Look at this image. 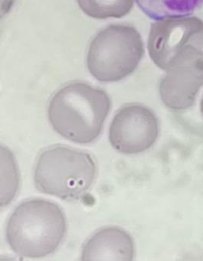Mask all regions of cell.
<instances>
[{
  "label": "cell",
  "instance_id": "obj_2",
  "mask_svg": "<svg viewBox=\"0 0 203 261\" xmlns=\"http://www.w3.org/2000/svg\"><path fill=\"white\" fill-rule=\"evenodd\" d=\"M66 233L62 209L41 198L19 204L7 223V239L12 250L21 256L41 258L53 253Z\"/></svg>",
  "mask_w": 203,
  "mask_h": 261
},
{
  "label": "cell",
  "instance_id": "obj_4",
  "mask_svg": "<svg viewBox=\"0 0 203 261\" xmlns=\"http://www.w3.org/2000/svg\"><path fill=\"white\" fill-rule=\"evenodd\" d=\"M143 54V39L134 27L111 25L99 32L91 42L87 67L100 82H119L135 71Z\"/></svg>",
  "mask_w": 203,
  "mask_h": 261
},
{
  "label": "cell",
  "instance_id": "obj_6",
  "mask_svg": "<svg viewBox=\"0 0 203 261\" xmlns=\"http://www.w3.org/2000/svg\"><path fill=\"white\" fill-rule=\"evenodd\" d=\"M160 83L162 101L169 109L183 111L190 108L203 86V51L189 47L169 65Z\"/></svg>",
  "mask_w": 203,
  "mask_h": 261
},
{
  "label": "cell",
  "instance_id": "obj_1",
  "mask_svg": "<svg viewBox=\"0 0 203 261\" xmlns=\"http://www.w3.org/2000/svg\"><path fill=\"white\" fill-rule=\"evenodd\" d=\"M111 107V99L104 90L85 82H71L50 100L48 119L62 137L88 144L100 136Z\"/></svg>",
  "mask_w": 203,
  "mask_h": 261
},
{
  "label": "cell",
  "instance_id": "obj_9",
  "mask_svg": "<svg viewBox=\"0 0 203 261\" xmlns=\"http://www.w3.org/2000/svg\"><path fill=\"white\" fill-rule=\"evenodd\" d=\"M140 10L151 19L189 16L203 7V0H136Z\"/></svg>",
  "mask_w": 203,
  "mask_h": 261
},
{
  "label": "cell",
  "instance_id": "obj_11",
  "mask_svg": "<svg viewBox=\"0 0 203 261\" xmlns=\"http://www.w3.org/2000/svg\"><path fill=\"white\" fill-rule=\"evenodd\" d=\"M2 198L1 205L6 206L16 195L19 182V175L14 156L7 148L2 147Z\"/></svg>",
  "mask_w": 203,
  "mask_h": 261
},
{
  "label": "cell",
  "instance_id": "obj_5",
  "mask_svg": "<svg viewBox=\"0 0 203 261\" xmlns=\"http://www.w3.org/2000/svg\"><path fill=\"white\" fill-rule=\"evenodd\" d=\"M202 46L203 22L198 18H166L151 27L148 51L153 62L163 71L189 47Z\"/></svg>",
  "mask_w": 203,
  "mask_h": 261
},
{
  "label": "cell",
  "instance_id": "obj_8",
  "mask_svg": "<svg viewBox=\"0 0 203 261\" xmlns=\"http://www.w3.org/2000/svg\"><path fill=\"white\" fill-rule=\"evenodd\" d=\"M134 244L123 229L108 227L94 233L84 245L82 260H132Z\"/></svg>",
  "mask_w": 203,
  "mask_h": 261
},
{
  "label": "cell",
  "instance_id": "obj_10",
  "mask_svg": "<svg viewBox=\"0 0 203 261\" xmlns=\"http://www.w3.org/2000/svg\"><path fill=\"white\" fill-rule=\"evenodd\" d=\"M81 10L96 19H120L131 12L134 0H77Z\"/></svg>",
  "mask_w": 203,
  "mask_h": 261
},
{
  "label": "cell",
  "instance_id": "obj_7",
  "mask_svg": "<svg viewBox=\"0 0 203 261\" xmlns=\"http://www.w3.org/2000/svg\"><path fill=\"white\" fill-rule=\"evenodd\" d=\"M159 135V123L154 113L144 105L123 107L113 118L109 142L120 153L132 155L149 149Z\"/></svg>",
  "mask_w": 203,
  "mask_h": 261
},
{
  "label": "cell",
  "instance_id": "obj_3",
  "mask_svg": "<svg viewBox=\"0 0 203 261\" xmlns=\"http://www.w3.org/2000/svg\"><path fill=\"white\" fill-rule=\"evenodd\" d=\"M96 174L97 166L89 153L56 145L44 150L38 158L35 184L42 193L74 201L88 192Z\"/></svg>",
  "mask_w": 203,
  "mask_h": 261
},
{
  "label": "cell",
  "instance_id": "obj_12",
  "mask_svg": "<svg viewBox=\"0 0 203 261\" xmlns=\"http://www.w3.org/2000/svg\"><path fill=\"white\" fill-rule=\"evenodd\" d=\"M201 114H202V117H203V97H202V100H201Z\"/></svg>",
  "mask_w": 203,
  "mask_h": 261
}]
</instances>
